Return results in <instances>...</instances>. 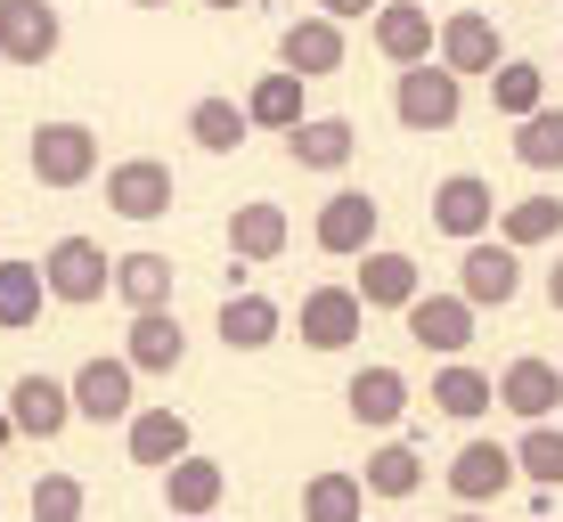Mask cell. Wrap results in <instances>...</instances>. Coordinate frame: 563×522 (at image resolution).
I'll use <instances>...</instances> for the list:
<instances>
[{"label": "cell", "instance_id": "obj_37", "mask_svg": "<svg viewBox=\"0 0 563 522\" xmlns=\"http://www.w3.org/2000/svg\"><path fill=\"white\" fill-rule=\"evenodd\" d=\"M25 507L42 514V522H74V514L90 507V490H82L74 474H42V481H33V498H25Z\"/></svg>", "mask_w": 563, "mask_h": 522}, {"label": "cell", "instance_id": "obj_19", "mask_svg": "<svg viewBox=\"0 0 563 522\" xmlns=\"http://www.w3.org/2000/svg\"><path fill=\"white\" fill-rule=\"evenodd\" d=\"M360 147V131L343 123V114H302L295 131H286V156H295L302 171H343Z\"/></svg>", "mask_w": 563, "mask_h": 522}, {"label": "cell", "instance_id": "obj_16", "mask_svg": "<svg viewBox=\"0 0 563 522\" xmlns=\"http://www.w3.org/2000/svg\"><path fill=\"white\" fill-rule=\"evenodd\" d=\"M123 359L140 367V376H172V367L188 359V335H180V319H172V302H155V311H131Z\"/></svg>", "mask_w": 563, "mask_h": 522}, {"label": "cell", "instance_id": "obj_21", "mask_svg": "<svg viewBox=\"0 0 563 522\" xmlns=\"http://www.w3.org/2000/svg\"><path fill=\"white\" fill-rule=\"evenodd\" d=\"M433 57H441V66H457V74H490L507 49H498V25L482 9H457V16H441V49Z\"/></svg>", "mask_w": 563, "mask_h": 522}, {"label": "cell", "instance_id": "obj_40", "mask_svg": "<svg viewBox=\"0 0 563 522\" xmlns=\"http://www.w3.org/2000/svg\"><path fill=\"white\" fill-rule=\"evenodd\" d=\"M9 441H16V417H9V400H0V449H9Z\"/></svg>", "mask_w": 563, "mask_h": 522}, {"label": "cell", "instance_id": "obj_8", "mask_svg": "<svg viewBox=\"0 0 563 522\" xmlns=\"http://www.w3.org/2000/svg\"><path fill=\"white\" fill-rule=\"evenodd\" d=\"M57 42H66L57 0H0V57L9 66H49Z\"/></svg>", "mask_w": 563, "mask_h": 522}, {"label": "cell", "instance_id": "obj_7", "mask_svg": "<svg viewBox=\"0 0 563 522\" xmlns=\"http://www.w3.org/2000/svg\"><path fill=\"white\" fill-rule=\"evenodd\" d=\"M376 221H384V204L367 197V188H335V197L319 204V221H310V237H319V254L360 262L367 245H376Z\"/></svg>", "mask_w": 563, "mask_h": 522}, {"label": "cell", "instance_id": "obj_18", "mask_svg": "<svg viewBox=\"0 0 563 522\" xmlns=\"http://www.w3.org/2000/svg\"><path fill=\"white\" fill-rule=\"evenodd\" d=\"M498 409H515L522 424L555 417V409H563V367H555V359H515L507 376H498Z\"/></svg>", "mask_w": 563, "mask_h": 522}, {"label": "cell", "instance_id": "obj_39", "mask_svg": "<svg viewBox=\"0 0 563 522\" xmlns=\"http://www.w3.org/2000/svg\"><path fill=\"white\" fill-rule=\"evenodd\" d=\"M548 302H555V311H563V262L548 269Z\"/></svg>", "mask_w": 563, "mask_h": 522}, {"label": "cell", "instance_id": "obj_32", "mask_svg": "<svg viewBox=\"0 0 563 522\" xmlns=\"http://www.w3.org/2000/svg\"><path fill=\"white\" fill-rule=\"evenodd\" d=\"M498 237L507 245H555L563 237V197H522V204H498Z\"/></svg>", "mask_w": 563, "mask_h": 522}, {"label": "cell", "instance_id": "obj_29", "mask_svg": "<svg viewBox=\"0 0 563 522\" xmlns=\"http://www.w3.org/2000/svg\"><path fill=\"white\" fill-rule=\"evenodd\" d=\"M490 107L507 114V123H522L531 107H548V74H539L531 57H498L490 66Z\"/></svg>", "mask_w": 563, "mask_h": 522}, {"label": "cell", "instance_id": "obj_2", "mask_svg": "<svg viewBox=\"0 0 563 522\" xmlns=\"http://www.w3.org/2000/svg\"><path fill=\"white\" fill-rule=\"evenodd\" d=\"M25 164H33V180L42 188H82V180H99V131L90 123H33V147H25Z\"/></svg>", "mask_w": 563, "mask_h": 522}, {"label": "cell", "instance_id": "obj_41", "mask_svg": "<svg viewBox=\"0 0 563 522\" xmlns=\"http://www.w3.org/2000/svg\"><path fill=\"white\" fill-rule=\"evenodd\" d=\"M131 9H172V0H131Z\"/></svg>", "mask_w": 563, "mask_h": 522}, {"label": "cell", "instance_id": "obj_28", "mask_svg": "<svg viewBox=\"0 0 563 522\" xmlns=\"http://www.w3.org/2000/svg\"><path fill=\"white\" fill-rule=\"evenodd\" d=\"M245 114H254V131H295L302 123V74L295 66L262 74V82L245 90Z\"/></svg>", "mask_w": 563, "mask_h": 522}, {"label": "cell", "instance_id": "obj_30", "mask_svg": "<svg viewBox=\"0 0 563 522\" xmlns=\"http://www.w3.org/2000/svg\"><path fill=\"white\" fill-rule=\"evenodd\" d=\"M490 400H498V384L482 376V367H465V359H450V367L433 376V409H441V417H457V424H474L482 409H490Z\"/></svg>", "mask_w": 563, "mask_h": 522}, {"label": "cell", "instance_id": "obj_9", "mask_svg": "<svg viewBox=\"0 0 563 522\" xmlns=\"http://www.w3.org/2000/svg\"><path fill=\"white\" fill-rule=\"evenodd\" d=\"M400 319H409V343H417V352L457 359L465 343H474V295H465V286H457V295H417Z\"/></svg>", "mask_w": 563, "mask_h": 522}, {"label": "cell", "instance_id": "obj_42", "mask_svg": "<svg viewBox=\"0 0 563 522\" xmlns=\"http://www.w3.org/2000/svg\"><path fill=\"white\" fill-rule=\"evenodd\" d=\"M205 9H245V0H205Z\"/></svg>", "mask_w": 563, "mask_h": 522}, {"label": "cell", "instance_id": "obj_15", "mask_svg": "<svg viewBox=\"0 0 563 522\" xmlns=\"http://www.w3.org/2000/svg\"><path fill=\"white\" fill-rule=\"evenodd\" d=\"M9 417H16V433L25 441H57L74 424V384H57V376H16L9 384Z\"/></svg>", "mask_w": 563, "mask_h": 522}, {"label": "cell", "instance_id": "obj_35", "mask_svg": "<svg viewBox=\"0 0 563 522\" xmlns=\"http://www.w3.org/2000/svg\"><path fill=\"white\" fill-rule=\"evenodd\" d=\"M515 156L531 171H563V107H531L515 123Z\"/></svg>", "mask_w": 563, "mask_h": 522}, {"label": "cell", "instance_id": "obj_17", "mask_svg": "<svg viewBox=\"0 0 563 522\" xmlns=\"http://www.w3.org/2000/svg\"><path fill=\"white\" fill-rule=\"evenodd\" d=\"M417 295H424V269L409 254H393V245H367L360 254V302L367 311H409Z\"/></svg>", "mask_w": 563, "mask_h": 522}, {"label": "cell", "instance_id": "obj_38", "mask_svg": "<svg viewBox=\"0 0 563 522\" xmlns=\"http://www.w3.org/2000/svg\"><path fill=\"white\" fill-rule=\"evenodd\" d=\"M319 9H327V16H343V25H352V16H376L384 0H319Z\"/></svg>", "mask_w": 563, "mask_h": 522}, {"label": "cell", "instance_id": "obj_5", "mask_svg": "<svg viewBox=\"0 0 563 522\" xmlns=\"http://www.w3.org/2000/svg\"><path fill=\"white\" fill-rule=\"evenodd\" d=\"M457 286L474 295V311H507V302L522 295V245L507 237H465V262H457Z\"/></svg>", "mask_w": 563, "mask_h": 522}, {"label": "cell", "instance_id": "obj_10", "mask_svg": "<svg viewBox=\"0 0 563 522\" xmlns=\"http://www.w3.org/2000/svg\"><path fill=\"white\" fill-rule=\"evenodd\" d=\"M433 229L441 237H490L498 229V197H490V180H482V171H450V180L433 188Z\"/></svg>", "mask_w": 563, "mask_h": 522}, {"label": "cell", "instance_id": "obj_20", "mask_svg": "<svg viewBox=\"0 0 563 522\" xmlns=\"http://www.w3.org/2000/svg\"><path fill=\"white\" fill-rule=\"evenodd\" d=\"M343 409H352V424H400L409 417V376L400 367H360L352 384H343Z\"/></svg>", "mask_w": 563, "mask_h": 522}, {"label": "cell", "instance_id": "obj_3", "mask_svg": "<svg viewBox=\"0 0 563 522\" xmlns=\"http://www.w3.org/2000/svg\"><path fill=\"white\" fill-rule=\"evenodd\" d=\"M42 278H49V302H66V311H90V302H107L114 286V262L99 237H57L42 254Z\"/></svg>", "mask_w": 563, "mask_h": 522}, {"label": "cell", "instance_id": "obj_33", "mask_svg": "<svg viewBox=\"0 0 563 522\" xmlns=\"http://www.w3.org/2000/svg\"><path fill=\"white\" fill-rule=\"evenodd\" d=\"M302 514L310 522H360L367 514V481L360 474H310L302 481Z\"/></svg>", "mask_w": 563, "mask_h": 522}, {"label": "cell", "instance_id": "obj_14", "mask_svg": "<svg viewBox=\"0 0 563 522\" xmlns=\"http://www.w3.org/2000/svg\"><path fill=\"white\" fill-rule=\"evenodd\" d=\"M278 66H295L302 82H327V74L343 66V16H295V25L278 33Z\"/></svg>", "mask_w": 563, "mask_h": 522}, {"label": "cell", "instance_id": "obj_1", "mask_svg": "<svg viewBox=\"0 0 563 522\" xmlns=\"http://www.w3.org/2000/svg\"><path fill=\"white\" fill-rule=\"evenodd\" d=\"M393 114L409 131H450L457 114H465V74L457 66H441V57H417V66H400V82H393Z\"/></svg>", "mask_w": 563, "mask_h": 522}, {"label": "cell", "instance_id": "obj_23", "mask_svg": "<svg viewBox=\"0 0 563 522\" xmlns=\"http://www.w3.org/2000/svg\"><path fill=\"white\" fill-rule=\"evenodd\" d=\"M286 237H295V221H286V204H238L229 212V254L238 262H278L286 254Z\"/></svg>", "mask_w": 563, "mask_h": 522}, {"label": "cell", "instance_id": "obj_6", "mask_svg": "<svg viewBox=\"0 0 563 522\" xmlns=\"http://www.w3.org/2000/svg\"><path fill=\"white\" fill-rule=\"evenodd\" d=\"M295 326H302V343H310V352H352V343H360V326H367L360 286H310V295H302V311H295Z\"/></svg>", "mask_w": 563, "mask_h": 522}, {"label": "cell", "instance_id": "obj_12", "mask_svg": "<svg viewBox=\"0 0 563 522\" xmlns=\"http://www.w3.org/2000/svg\"><path fill=\"white\" fill-rule=\"evenodd\" d=\"M107 204L123 212V221H164V212H172V164L123 156V164L107 171Z\"/></svg>", "mask_w": 563, "mask_h": 522}, {"label": "cell", "instance_id": "obj_34", "mask_svg": "<svg viewBox=\"0 0 563 522\" xmlns=\"http://www.w3.org/2000/svg\"><path fill=\"white\" fill-rule=\"evenodd\" d=\"M367 498H417V481H424V457L409 449V441H384L376 457H367Z\"/></svg>", "mask_w": 563, "mask_h": 522}, {"label": "cell", "instance_id": "obj_25", "mask_svg": "<svg viewBox=\"0 0 563 522\" xmlns=\"http://www.w3.org/2000/svg\"><path fill=\"white\" fill-rule=\"evenodd\" d=\"M278 326H286V311L269 295H229L221 302V343H229V352H269Z\"/></svg>", "mask_w": 563, "mask_h": 522}, {"label": "cell", "instance_id": "obj_26", "mask_svg": "<svg viewBox=\"0 0 563 522\" xmlns=\"http://www.w3.org/2000/svg\"><path fill=\"white\" fill-rule=\"evenodd\" d=\"M42 302H49V278H42V262H0V335H25L33 319H42Z\"/></svg>", "mask_w": 563, "mask_h": 522}, {"label": "cell", "instance_id": "obj_27", "mask_svg": "<svg viewBox=\"0 0 563 522\" xmlns=\"http://www.w3.org/2000/svg\"><path fill=\"white\" fill-rule=\"evenodd\" d=\"M245 131H254V114H245L238 99H197L188 107V140H197L205 156H238Z\"/></svg>", "mask_w": 563, "mask_h": 522}, {"label": "cell", "instance_id": "obj_22", "mask_svg": "<svg viewBox=\"0 0 563 522\" xmlns=\"http://www.w3.org/2000/svg\"><path fill=\"white\" fill-rule=\"evenodd\" d=\"M221 498H229L221 457H197V449H188V457H172V466H164V507H172V514H212Z\"/></svg>", "mask_w": 563, "mask_h": 522}, {"label": "cell", "instance_id": "obj_13", "mask_svg": "<svg viewBox=\"0 0 563 522\" xmlns=\"http://www.w3.org/2000/svg\"><path fill=\"white\" fill-rule=\"evenodd\" d=\"M367 42L393 57V66H417V57L441 49V25H433V9H417V0H384V9L367 16Z\"/></svg>", "mask_w": 563, "mask_h": 522}, {"label": "cell", "instance_id": "obj_24", "mask_svg": "<svg viewBox=\"0 0 563 522\" xmlns=\"http://www.w3.org/2000/svg\"><path fill=\"white\" fill-rule=\"evenodd\" d=\"M123 433H131V466H155V474H164L172 457H188V417H180V409H131Z\"/></svg>", "mask_w": 563, "mask_h": 522}, {"label": "cell", "instance_id": "obj_36", "mask_svg": "<svg viewBox=\"0 0 563 522\" xmlns=\"http://www.w3.org/2000/svg\"><path fill=\"white\" fill-rule=\"evenodd\" d=\"M515 466L531 474L539 490H563V424H548V417H539L531 433L515 441Z\"/></svg>", "mask_w": 563, "mask_h": 522}, {"label": "cell", "instance_id": "obj_11", "mask_svg": "<svg viewBox=\"0 0 563 522\" xmlns=\"http://www.w3.org/2000/svg\"><path fill=\"white\" fill-rule=\"evenodd\" d=\"M515 449L507 441H465V449L450 457V498L457 507H490V498H507V481H515Z\"/></svg>", "mask_w": 563, "mask_h": 522}, {"label": "cell", "instance_id": "obj_4", "mask_svg": "<svg viewBox=\"0 0 563 522\" xmlns=\"http://www.w3.org/2000/svg\"><path fill=\"white\" fill-rule=\"evenodd\" d=\"M66 384H74V417H90V424H123L140 409V367L131 359H82Z\"/></svg>", "mask_w": 563, "mask_h": 522}, {"label": "cell", "instance_id": "obj_31", "mask_svg": "<svg viewBox=\"0 0 563 522\" xmlns=\"http://www.w3.org/2000/svg\"><path fill=\"white\" fill-rule=\"evenodd\" d=\"M172 254H123L114 262V295L131 302V311H155V302H172Z\"/></svg>", "mask_w": 563, "mask_h": 522}]
</instances>
